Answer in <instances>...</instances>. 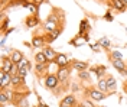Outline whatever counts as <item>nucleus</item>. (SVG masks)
<instances>
[{
    "mask_svg": "<svg viewBox=\"0 0 127 107\" xmlns=\"http://www.w3.org/2000/svg\"><path fill=\"white\" fill-rule=\"evenodd\" d=\"M58 26H65V10L59 7H52L45 22L42 23V29L45 33L54 32Z\"/></svg>",
    "mask_w": 127,
    "mask_h": 107,
    "instance_id": "1",
    "label": "nucleus"
},
{
    "mask_svg": "<svg viewBox=\"0 0 127 107\" xmlns=\"http://www.w3.org/2000/svg\"><path fill=\"white\" fill-rule=\"evenodd\" d=\"M82 94H84L82 97H85V99H91L93 101H103L104 99L108 97L107 93H103V91L98 90L97 87H93V85H87V87H84Z\"/></svg>",
    "mask_w": 127,
    "mask_h": 107,
    "instance_id": "2",
    "label": "nucleus"
},
{
    "mask_svg": "<svg viewBox=\"0 0 127 107\" xmlns=\"http://www.w3.org/2000/svg\"><path fill=\"white\" fill-rule=\"evenodd\" d=\"M42 82H43L42 85H43L46 90L52 91V93H54V91L59 87V84H61V81H59V78H58L56 72H51V74H48Z\"/></svg>",
    "mask_w": 127,
    "mask_h": 107,
    "instance_id": "3",
    "label": "nucleus"
},
{
    "mask_svg": "<svg viewBox=\"0 0 127 107\" xmlns=\"http://www.w3.org/2000/svg\"><path fill=\"white\" fill-rule=\"evenodd\" d=\"M52 62H45V64H35V75L39 78V80H45V77L48 74H51V71H49V65H51Z\"/></svg>",
    "mask_w": 127,
    "mask_h": 107,
    "instance_id": "4",
    "label": "nucleus"
},
{
    "mask_svg": "<svg viewBox=\"0 0 127 107\" xmlns=\"http://www.w3.org/2000/svg\"><path fill=\"white\" fill-rule=\"evenodd\" d=\"M111 62V65L114 67V70H117L123 77H127V64L124 59H113V58H108Z\"/></svg>",
    "mask_w": 127,
    "mask_h": 107,
    "instance_id": "5",
    "label": "nucleus"
},
{
    "mask_svg": "<svg viewBox=\"0 0 127 107\" xmlns=\"http://www.w3.org/2000/svg\"><path fill=\"white\" fill-rule=\"evenodd\" d=\"M71 71H72V67L71 65L62 67V68H58V70H56V75H58L59 81H61V82L71 81Z\"/></svg>",
    "mask_w": 127,
    "mask_h": 107,
    "instance_id": "6",
    "label": "nucleus"
},
{
    "mask_svg": "<svg viewBox=\"0 0 127 107\" xmlns=\"http://www.w3.org/2000/svg\"><path fill=\"white\" fill-rule=\"evenodd\" d=\"M52 64H55L58 68H62V67H68L71 65V61L68 59L66 54H62V52H58V55L55 57V59L52 61Z\"/></svg>",
    "mask_w": 127,
    "mask_h": 107,
    "instance_id": "7",
    "label": "nucleus"
},
{
    "mask_svg": "<svg viewBox=\"0 0 127 107\" xmlns=\"http://www.w3.org/2000/svg\"><path fill=\"white\" fill-rule=\"evenodd\" d=\"M40 25V19H39V15H28V16L25 17V26L26 28H38Z\"/></svg>",
    "mask_w": 127,
    "mask_h": 107,
    "instance_id": "8",
    "label": "nucleus"
},
{
    "mask_svg": "<svg viewBox=\"0 0 127 107\" xmlns=\"http://www.w3.org/2000/svg\"><path fill=\"white\" fill-rule=\"evenodd\" d=\"M91 32V25H90V20L87 17H84L81 22H79V29H78V33H77V38H82L85 33H90Z\"/></svg>",
    "mask_w": 127,
    "mask_h": 107,
    "instance_id": "9",
    "label": "nucleus"
},
{
    "mask_svg": "<svg viewBox=\"0 0 127 107\" xmlns=\"http://www.w3.org/2000/svg\"><path fill=\"white\" fill-rule=\"evenodd\" d=\"M105 80H107V93H108V96L116 94V90H117V81H116L114 75L107 74L105 75Z\"/></svg>",
    "mask_w": 127,
    "mask_h": 107,
    "instance_id": "10",
    "label": "nucleus"
},
{
    "mask_svg": "<svg viewBox=\"0 0 127 107\" xmlns=\"http://www.w3.org/2000/svg\"><path fill=\"white\" fill-rule=\"evenodd\" d=\"M71 67H72V70H75L77 72L90 70V64L87 61H78V59H71Z\"/></svg>",
    "mask_w": 127,
    "mask_h": 107,
    "instance_id": "11",
    "label": "nucleus"
},
{
    "mask_svg": "<svg viewBox=\"0 0 127 107\" xmlns=\"http://www.w3.org/2000/svg\"><path fill=\"white\" fill-rule=\"evenodd\" d=\"M90 72H94L95 77L100 80V78H104L105 75H107V67L105 65H94V67H90V70H88Z\"/></svg>",
    "mask_w": 127,
    "mask_h": 107,
    "instance_id": "12",
    "label": "nucleus"
},
{
    "mask_svg": "<svg viewBox=\"0 0 127 107\" xmlns=\"http://www.w3.org/2000/svg\"><path fill=\"white\" fill-rule=\"evenodd\" d=\"M107 6L111 9V10H116V12H127L126 6L121 0H108L107 1Z\"/></svg>",
    "mask_w": 127,
    "mask_h": 107,
    "instance_id": "13",
    "label": "nucleus"
},
{
    "mask_svg": "<svg viewBox=\"0 0 127 107\" xmlns=\"http://www.w3.org/2000/svg\"><path fill=\"white\" fill-rule=\"evenodd\" d=\"M13 67V61L10 59V57H1V62H0V71L3 72H9L10 74V70Z\"/></svg>",
    "mask_w": 127,
    "mask_h": 107,
    "instance_id": "14",
    "label": "nucleus"
},
{
    "mask_svg": "<svg viewBox=\"0 0 127 107\" xmlns=\"http://www.w3.org/2000/svg\"><path fill=\"white\" fill-rule=\"evenodd\" d=\"M32 46L38 48V49H42L43 46H46V42H45L43 35H33L32 36Z\"/></svg>",
    "mask_w": 127,
    "mask_h": 107,
    "instance_id": "15",
    "label": "nucleus"
},
{
    "mask_svg": "<svg viewBox=\"0 0 127 107\" xmlns=\"http://www.w3.org/2000/svg\"><path fill=\"white\" fill-rule=\"evenodd\" d=\"M0 84H1L0 88H10L12 87V75L9 72H3L1 71V74H0Z\"/></svg>",
    "mask_w": 127,
    "mask_h": 107,
    "instance_id": "16",
    "label": "nucleus"
},
{
    "mask_svg": "<svg viewBox=\"0 0 127 107\" xmlns=\"http://www.w3.org/2000/svg\"><path fill=\"white\" fill-rule=\"evenodd\" d=\"M9 57L13 61V64H20L25 59V55L22 54V51H19V49H12V52H10Z\"/></svg>",
    "mask_w": 127,
    "mask_h": 107,
    "instance_id": "17",
    "label": "nucleus"
},
{
    "mask_svg": "<svg viewBox=\"0 0 127 107\" xmlns=\"http://www.w3.org/2000/svg\"><path fill=\"white\" fill-rule=\"evenodd\" d=\"M64 103H66L68 106H71V107H77L78 106V100H77V96L74 94V93H69V94H65L64 96V99H62Z\"/></svg>",
    "mask_w": 127,
    "mask_h": 107,
    "instance_id": "18",
    "label": "nucleus"
},
{
    "mask_svg": "<svg viewBox=\"0 0 127 107\" xmlns=\"http://www.w3.org/2000/svg\"><path fill=\"white\" fill-rule=\"evenodd\" d=\"M97 43H98V45L101 46V49H104L105 52H107V54L113 51V49H111V41L108 39V38H105V36H103V38H100V39L97 41Z\"/></svg>",
    "mask_w": 127,
    "mask_h": 107,
    "instance_id": "19",
    "label": "nucleus"
},
{
    "mask_svg": "<svg viewBox=\"0 0 127 107\" xmlns=\"http://www.w3.org/2000/svg\"><path fill=\"white\" fill-rule=\"evenodd\" d=\"M42 51H43V54H45V55L48 57V59H49L51 62H52V61L55 59V57L58 55V52L55 51V48H52L51 45H46V46H43V48H42Z\"/></svg>",
    "mask_w": 127,
    "mask_h": 107,
    "instance_id": "20",
    "label": "nucleus"
},
{
    "mask_svg": "<svg viewBox=\"0 0 127 107\" xmlns=\"http://www.w3.org/2000/svg\"><path fill=\"white\" fill-rule=\"evenodd\" d=\"M33 61H35V64H45V62H51L48 57L43 54V51H38L36 54H35V57H33Z\"/></svg>",
    "mask_w": 127,
    "mask_h": 107,
    "instance_id": "21",
    "label": "nucleus"
},
{
    "mask_svg": "<svg viewBox=\"0 0 127 107\" xmlns=\"http://www.w3.org/2000/svg\"><path fill=\"white\" fill-rule=\"evenodd\" d=\"M77 77H78L79 81L84 82V84L91 82V72L90 71H79V72H77Z\"/></svg>",
    "mask_w": 127,
    "mask_h": 107,
    "instance_id": "22",
    "label": "nucleus"
},
{
    "mask_svg": "<svg viewBox=\"0 0 127 107\" xmlns=\"http://www.w3.org/2000/svg\"><path fill=\"white\" fill-rule=\"evenodd\" d=\"M9 23H10V19H9L4 13L1 15V25H0V31H1V35H4L6 31L9 29Z\"/></svg>",
    "mask_w": 127,
    "mask_h": 107,
    "instance_id": "23",
    "label": "nucleus"
},
{
    "mask_svg": "<svg viewBox=\"0 0 127 107\" xmlns=\"http://www.w3.org/2000/svg\"><path fill=\"white\" fill-rule=\"evenodd\" d=\"M95 87L100 91H103V93H107V80H105V77H104V78H100Z\"/></svg>",
    "mask_w": 127,
    "mask_h": 107,
    "instance_id": "24",
    "label": "nucleus"
},
{
    "mask_svg": "<svg viewBox=\"0 0 127 107\" xmlns=\"http://www.w3.org/2000/svg\"><path fill=\"white\" fill-rule=\"evenodd\" d=\"M77 107H97V106L94 104V101H93L91 99H85V97H84L82 101L78 103V106H77Z\"/></svg>",
    "mask_w": 127,
    "mask_h": 107,
    "instance_id": "25",
    "label": "nucleus"
},
{
    "mask_svg": "<svg viewBox=\"0 0 127 107\" xmlns=\"http://www.w3.org/2000/svg\"><path fill=\"white\" fill-rule=\"evenodd\" d=\"M107 55H108V58H113V59H124V58H123V54L117 49H113L111 52H108Z\"/></svg>",
    "mask_w": 127,
    "mask_h": 107,
    "instance_id": "26",
    "label": "nucleus"
},
{
    "mask_svg": "<svg viewBox=\"0 0 127 107\" xmlns=\"http://www.w3.org/2000/svg\"><path fill=\"white\" fill-rule=\"evenodd\" d=\"M17 65L20 67V68H26L28 71H32V68H33V67H32V64H31V61H28L26 58H25L20 64H17Z\"/></svg>",
    "mask_w": 127,
    "mask_h": 107,
    "instance_id": "27",
    "label": "nucleus"
},
{
    "mask_svg": "<svg viewBox=\"0 0 127 107\" xmlns=\"http://www.w3.org/2000/svg\"><path fill=\"white\" fill-rule=\"evenodd\" d=\"M29 10H31L32 15H39V4H36V3H33V1H31V6H29Z\"/></svg>",
    "mask_w": 127,
    "mask_h": 107,
    "instance_id": "28",
    "label": "nucleus"
},
{
    "mask_svg": "<svg viewBox=\"0 0 127 107\" xmlns=\"http://www.w3.org/2000/svg\"><path fill=\"white\" fill-rule=\"evenodd\" d=\"M71 90H72L74 94H77L78 91H84V88L81 87V81H79V84H78V82H72V84H71Z\"/></svg>",
    "mask_w": 127,
    "mask_h": 107,
    "instance_id": "29",
    "label": "nucleus"
},
{
    "mask_svg": "<svg viewBox=\"0 0 127 107\" xmlns=\"http://www.w3.org/2000/svg\"><path fill=\"white\" fill-rule=\"evenodd\" d=\"M103 19L105 20V22H114V15L111 13V9H108V10H107V13L104 15Z\"/></svg>",
    "mask_w": 127,
    "mask_h": 107,
    "instance_id": "30",
    "label": "nucleus"
},
{
    "mask_svg": "<svg viewBox=\"0 0 127 107\" xmlns=\"http://www.w3.org/2000/svg\"><path fill=\"white\" fill-rule=\"evenodd\" d=\"M28 72H29V71H28L26 68H20V67H19V74H17V75L26 80V77H28Z\"/></svg>",
    "mask_w": 127,
    "mask_h": 107,
    "instance_id": "31",
    "label": "nucleus"
},
{
    "mask_svg": "<svg viewBox=\"0 0 127 107\" xmlns=\"http://www.w3.org/2000/svg\"><path fill=\"white\" fill-rule=\"evenodd\" d=\"M123 90H124V93H126V96H127V80L123 81Z\"/></svg>",
    "mask_w": 127,
    "mask_h": 107,
    "instance_id": "32",
    "label": "nucleus"
},
{
    "mask_svg": "<svg viewBox=\"0 0 127 107\" xmlns=\"http://www.w3.org/2000/svg\"><path fill=\"white\" fill-rule=\"evenodd\" d=\"M32 1H33V3H36V4H42V3H45V1H46V0H32Z\"/></svg>",
    "mask_w": 127,
    "mask_h": 107,
    "instance_id": "33",
    "label": "nucleus"
},
{
    "mask_svg": "<svg viewBox=\"0 0 127 107\" xmlns=\"http://www.w3.org/2000/svg\"><path fill=\"white\" fill-rule=\"evenodd\" d=\"M36 107H49V106H46L45 103H42V100L39 99V103H38V106H36Z\"/></svg>",
    "mask_w": 127,
    "mask_h": 107,
    "instance_id": "34",
    "label": "nucleus"
},
{
    "mask_svg": "<svg viewBox=\"0 0 127 107\" xmlns=\"http://www.w3.org/2000/svg\"><path fill=\"white\" fill-rule=\"evenodd\" d=\"M59 107H71V106H68L66 103H64L62 100H61V101H59Z\"/></svg>",
    "mask_w": 127,
    "mask_h": 107,
    "instance_id": "35",
    "label": "nucleus"
},
{
    "mask_svg": "<svg viewBox=\"0 0 127 107\" xmlns=\"http://www.w3.org/2000/svg\"><path fill=\"white\" fill-rule=\"evenodd\" d=\"M123 3H124V6H126V10H127V0H121Z\"/></svg>",
    "mask_w": 127,
    "mask_h": 107,
    "instance_id": "36",
    "label": "nucleus"
},
{
    "mask_svg": "<svg viewBox=\"0 0 127 107\" xmlns=\"http://www.w3.org/2000/svg\"><path fill=\"white\" fill-rule=\"evenodd\" d=\"M97 1H101V3H107L108 0H97Z\"/></svg>",
    "mask_w": 127,
    "mask_h": 107,
    "instance_id": "37",
    "label": "nucleus"
},
{
    "mask_svg": "<svg viewBox=\"0 0 127 107\" xmlns=\"http://www.w3.org/2000/svg\"><path fill=\"white\" fill-rule=\"evenodd\" d=\"M103 107H104V106H103Z\"/></svg>",
    "mask_w": 127,
    "mask_h": 107,
    "instance_id": "38",
    "label": "nucleus"
}]
</instances>
